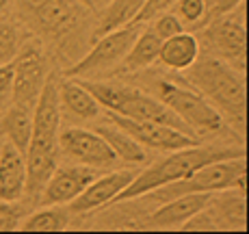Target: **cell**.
I'll return each mask as SVG.
<instances>
[{"label": "cell", "mask_w": 249, "mask_h": 234, "mask_svg": "<svg viewBox=\"0 0 249 234\" xmlns=\"http://www.w3.org/2000/svg\"><path fill=\"white\" fill-rule=\"evenodd\" d=\"M111 0H93V4H95V9H100V7H104V4H108Z\"/></svg>", "instance_id": "33"}, {"label": "cell", "mask_w": 249, "mask_h": 234, "mask_svg": "<svg viewBox=\"0 0 249 234\" xmlns=\"http://www.w3.org/2000/svg\"><path fill=\"white\" fill-rule=\"evenodd\" d=\"M80 80L87 91L100 102V107L107 111L119 113L124 117L130 119H141V122H159L167 124L171 128L191 135V130L180 122V117L167 107L165 102H160L156 95H150L141 89L126 87V85H115V83H100V80H89V78H76ZM193 137V135H191Z\"/></svg>", "instance_id": "5"}, {"label": "cell", "mask_w": 249, "mask_h": 234, "mask_svg": "<svg viewBox=\"0 0 249 234\" xmlns=\"http://www.w3.org/2000/svg\"><path fill=\"white\" fill-rule=\"evenodd\" d=\"M59 130H61V102H59V76L48 74L44 89L33 107V132L26 161V191L31 199H37L50 178L52 169L59 165Z\"/></svg>", "instance_id": "1"}, {"label": "cell", "mask_w": 249, "mask_h": 234, "mask_svg": "<svg viewBox=\"0 0 249 234\" xmlns=\"http://www.w3.org/2000/svg\"><path fill=\"white\" fill-rule=\"evenodd\" d=\"M199 54V41L195 35L182 31L178 35L162 39L160 50H159V59L162 68L171 70V72H184L186 68L195 63Z\"/></svg>", "instance_id": "17"}, {"label": "cell", "mask_w": 249, "mask_h": 234, "mask_svg": "<svg viewBox=\"0 0 249 234\" xmlns=\"http://www.w3.org/2000/svg\"><path fill=\"white\" fill-rule=\"evenodd\" d=\"M22 219H24V211L18 206V202L0 199V232L20 230Z\"/></svg>", "instance_id": "27"}, {"label": "cell", "mask_w": 249, "mask_h": 234, "mask_svg": "<svg viewBox=\"0 0 249 234\" xmlns=\"http://www.w3.org/2000/svg\"><path fill=\"white\" fill-rule=\"evenodd\" d=\"M174 4H176V0H145V4H143L141 11L137 13V18L132 24H137V26L150 24L156 16H160V13H165V11H171Z\"/></svg>", "instance_id": "28"}, {"label": "cell", "mask_w": 249, "mask_h": 234, "mask_svg": "<svg viewBox=\"0 0 249 234\" xmlns=\"http://www.w3.org/2000/svg\"><path fill=\"white\" fill-rule=\"evenodd\" d=\"M59 102L65 113L78 119H95L102 113L100 102L76 78H68L59 83Z\"/></svg>", "instance_id": "18"}, {"label": "cell", "mask_w": 249, "mask_h": 234, "mask_svg": "<svg viewBox=\"0 0 249 234\" xmlns=\"http://www.w3.org/2000/svg\"><path fill=\"white\" fill-rule=\"evenodd\" d=\"M236 156H245L243 145H202V143H197V145L191 147L171 150L165 159L156 161L154 165H147L143 171L135 174L130 184L115 198V202H130V199L141 198V195L150 193L162 184L186 178L189 174L202 169L204 165L226 159H236Z\"/></svg>", "instance_id": "4"}, {"label": "cell", "mask_w": 249, "mask_h": 234, "mask_svg": "<svg viewBox=\"0 0 249 234\" xmlns=\"http://www.w3.org/2000/svg\"><path fill=\"white\" fill-rule=\"evenodd\" d=\"M132 178H135V171L130 169H117V171H111V174L95 176L87 187L65 206L70 208V213H76V215H85L91 211H98L102 206H108L130 184Z\"/></svg>", "instance_id": "14"}, {"label": "cell", "mask_w": 249, "mask_h": 234, "mask_svg": "<svg viewBox=\"0 0 249 234\" xmlns=\"http://www.w3.org/2000/svg\"><path fill=\"white\" fill-rule=\"evenodd\" d=\"M26 26L48 46L68 56L85 41L89 11L78 0H16Z\"/></svg>", "instance_id": "3"}, {"label": "cell", "mask_w": 249, "mask_h": 234, "mask_svg": "<svg viewBox=\"0 0 249 234\" xmlns=\"http://www.w3.org/2000/svg\"><path fill=\"white\" fill-rule=\"evenodd\" d=\"M202 35L197 41L206 46V52L217 59L226 61L234 70L243 74L245 72V52H247V31H245V18L236 20V16L226 13V16L208 18L206 26H202Z\"/></svg>", "instance_id": "8"}, {"label": "cell", "mask_w": 249, "mask_h": 234, "mask_svg": "<svg viewBox=\"0 0 249 234\" xmlns=\"http://www.w3.org/2000/svg\"><path fill=\"white\" fill-rule=\"evenodd\" d=\"M139 31H141V26L128 24V26L115 28L111 33H104V35L95 37V44L89 48V52L83 54L80 59H76L65 70V76L68 78H85V76L111 70L113 65H117L126 56V52L130 50Z\"/></svg>", "instance_id": "9"}, {"label": "cell", "mask_w": 249, "mask_h": 234, "mask_svg": "<svg viewBox=\"0 0 249 234\" xmlns=\"http://www.w3.org/2000/svg\"><path fill=\"white\" fill-rule=\"evenodd\" d=\"M150 28L160 37V39H169V37H174V35H178V33L184 31L182 22L171 11H165V13H160V16H156L154 20L150 22Z\"/></svg>", "instance_id": "26"}, {"label": "cell", "mask_w": 249, "mask_h": 234, "mask_svg": "<svg viewBox=\"0 0 249 234\" xmlns=\"http://www.w3.org/2000/svg\"><path fill=\"white\" fill-rule=\"evenodd\" d=\"M13 65V98L11 104H20L24 108L35 107L44 83L48 78V61L37 44H22L20 52L11 61Z\"/></svg>", "instance_id": "10"}, {"label": "cell", "mask_w": 249, "mask_h": 234, "mask_svg": "<svg viewBox=\"0 0 249 234\" xmlns=\"http://www.w3.org/2000/svg\"><path fill=\"white\" fill-rule=\"evenodd\" d=\"M11 4H13V0H0V18L9 11V7H11Z\"/></svg>", "instance_id": "31"}, {"label": "cell", "mask_w": 249, "mask_h": 234, "mask_svg": "<svg viewBox=\"0 0 249 234\" xmlns=\"http://www.w3.org/2000/svg\"><path fill=\"white\" fill-rule=\"evenodd\" d=\"M59 150L65 156H70L74 163L93 167V169H104L117 163V156L111 150L102 135L89 130V128H61L59 130Z\"/></svg>", "instance_id": "12"}, {"label": "cell", "mask_w": 249, "mask_h": 234, "mask_svg": "<svg viewBox=\"0 0 249 234\" xmlns=\"http://www.w3.org/2000/svg\"><path fill=\"white\" fill-rule=\"evenodd\" d=\"M156 98L160 102H165L176 115L180 117V122L191 130L193 137H214L223 135V130H228L226 119L219 115V111L195 89L182 87V85L174 83V80H156L154 85Z\"/></svg>", "instance_id": "7"}, {"label": "cell", "mask_w": 249, "mask_h": 234, "mask_svg": "<svg viewBox=\"0 0 249 234\" xmlns=\"http://www.w3.org/2000/svg\"><path fill=\"white\" fill-rule=\"evenodd\" d=\"M70 223V208L65 204H50L26 215L20 223L24 232H61Z\"/></svg>", "instance_id": "22"}, {"label": "cell", "mask_w": 249, "mask_h": 234, "mask_svg": "<svg viewBox=\"0 0 249 234\" xmlns=\"http://www.w3.org/2000/svg\"><path fill=\"white\" fill-rule=\"evenodd\" d=\"M98 176V169L87 165H56L52 169L50 178L46 180L44 189L39 193L41 206H50V204H70L76 195L80 193L91 180Z\"/></svg>", "instance_id": "13"}, {"label": "cell", "mask_w": 249, "mask_h": 234, "mask_svg": "<svg viewBox=\"0 0 249 234\" xmlns=\"http://www.w3.org/2000/svg\"><path fill=\"white\" fill-rule=\"evenodd\" d=\"M241 2H243V0H214L213 9H208V18H217V16L232 13Z\"/></svg>", "instance_id": "30"}, {"label": "cell", "mask_w": 249, "mask_h": 234, "mask_svg": "<svg viewBox=\"0 0 249 234\" xmlns=\"http://www.w3.org/2000/svg\"><path fill=\"white\" fill-rule=\"evenodd\" d=\"M162 39L152 31L150 26L139 31V35L132 41L130 50L126 52L124 56V68L128 72H139V70H145L159 59V50H160Z\"/></svg>", "instance_id": "21"}, {"label": "cell", "mask_w": 249, "mask_h": 234, "mask_svg": "<svg viewBox=\"0 0 249 234\" xmlns=\"http://www.w3.org/2000/svg\"><path fill=\"white\" fill-rule=\"evenodd\" d=\"M80 4H83V7H87V9H91V11H93L95 9V4H93V0H78Z\"/></svg>", "instance_id": "32"}, {"label": "cell", "mask_w": 249, "mask_h": 234, "mask_svg": "<svg viewBox=\"0 0 249 234\" xmlns=\"http://www.w3.org/2000/svg\"><path fill=\"white\" fill-rule=\"evenodd\" d=\"M186 85L204 95L226 119L230 128L245 139L247 89L243 74L213 54H197L195 63L186 68Z\"/></svg>", "instance_id": "2"}, {"label": "cell", "mask_w": 249, "mask_h": 234, "mask_svg": "<svg viewBox=\"0 0 249 234\" xmlns=\"http://www.w3.org/2000/svg\"><path fill=\"white\" fill-rule=\"evenodd\" d=\"M26 191V161L9 141L0 143V199L20 202Z\"/></svg>", "instance_id": "16"}, {"label": "cell", "mask_w": 249, "mask_h": 234, "mask_svg": "<svg viewBox=\"0 0 249 234\" xmlns=\"http://www.w3.org/2000/svg\"><path fill=\"white\" fill-rule=\"evenodd\" d=\"M98 135H102V139L111 145V150L115 152V156L130 165H139V163H145L147 154H145V147L141 145L139 141L132 139L128 132H124L122 128L117 126H98L95 128Z\"/></svg>", "instance_id": "23"}, {"label": "cell", "mask_w": 249, "mask_h": 234, "mask_svg": "<svg viewBox=\"0 0 249 234\" xmlns=\"http://www.w3.org/2000/svg\"><path fill=\"white\" fill-rule=\"evenodd\" d=\"M171 13L182 22V26L199 28L208 22V2L206 0H176Z\"/></svg>", "instance_id": "24"}, {"label": "cell", "mask_w": 249, "mask_h": 234, "mask_svg": "<svg viewBox=\"0 0 249 234\" xmlns=\"http://www.w3.org/2000/svg\"><path fill=\"white\" fill-rule=\"evenodd\" d=\"M214 193H184L174 199L159 204L154 213L147 217V228H180L186 219H191L195 213H199L210 204Z\"/></svg>", "instance_id": "15"}, {"label": "cell", "mask_w": 249, "mask_h": 234, "mask_svg": "<svg viewBox=\"0 0 249 234\" xmlns=\"http://www.w3.org/2000/svg\"><path fill=\"white\" fill-rule=\"evenodd\" d=\"M0 132L16 150L26 154L33 132V111L20 107V104H9L0 113Z\"/></svg>", "instance_id": "19"}, {"label": "cell", "mask_w": 249, "mask_h": 234, "mask_svg": "<svg viewBox=\"0 0 249 234\" xmlns=\"http://www.w3.org/2000/svg\"><path fill=\"white\" fill-rule=\"evenodd\" d=\"M13 98V65H0V113L11 104Z\"/></svg>", "instance_id": "29"}, {"label": "cell", "mask_w": 249, "mask_h": 234, "mask_svg": "<svg viewBox=\"0 0 249 234\" xmlns=\"http://www.w3.org/2000/svg\"><path fill=\"white\" fill-rule=\"evenodd\" d=\"M245 174H247L245 156L217 161V163L204 165L202 169L189 174L186 178L162 184V187L150 191V193L141 195V198H145L152 204H162L167 199H174L184 193H217V191H226V189L245 191Z\"/></svg>", "instance_id": "6"}, {"label": "cell", "mask_w": 249, "mask_h": 234, "mask_svg": "<svg viewBox=\"0 0 249 234\" xmlns=\"http://www.w3.org/2000/svg\"><path fill=\"white\" fill-rule=\"evenodd\" d=\"M0 139H2V132H0Z\"/></svg>", "instance_id": "34"}, {"label": "cell", "mask_w": 249, "mask_h": 234, "mask_svg": "<svg viewBox=\"0 0 249 234\" xmlns=\"http://www.w3.org/2000/svg\"><path fill=\"white\" fill-rule=\"evenodd\" d=\"M143 4H145V0H111L108 4L100 7L98 22L93 26V37L132 24Z\"/></svg>", "instance_id": "20"}, {"label": "cell", "mask_w": 249, "mask_h": 234, "mask_svg": "<svg viewBox=\"0 0 249 234\" xmlns=\"http://www.w3.org/2000/svg\"><path fill=\"white\" fill-rule=\"evenodd\" d=\"M107 119L113 126L122 128L124 132L132 137L135 141H139L143 147H152V150H160V152H171V150H180V147H191L197 145L199 139L191 137L186 132L171 128L167 124L159 122H141V119H130L124 117L119 113L107 111Z\"/></svg>", "instance_id": "11"}, {"label": "cell", "mask_w": 249, "mask_h": 234, "mask_svg": "<svg viewBox=\"0 0 249 234\" xmlns=\"http://www.w3.org/2000/svg\"><path fill=\"white\" fill-rule=\"evenodd\" d=\"M22 48L20 28L9 20H0V65H7L16 59Z\"/></svg>", "instance_id": "25"}]
</instances>
